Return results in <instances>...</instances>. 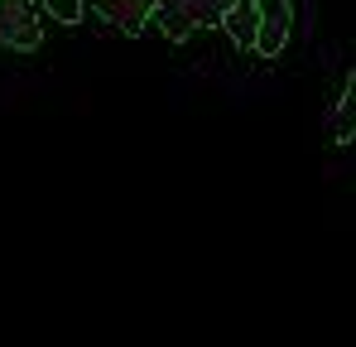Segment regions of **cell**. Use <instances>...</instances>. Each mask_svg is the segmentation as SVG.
I'll use <instances>...</instances> for the list:
<instances>
[{"mask_svg": "<svg viewBox=\"0 0 356 347\" xmlns=\"http://www.w3.org/2000/svg\"><path fill=\"white\" fill-rule=\"evenodd\" d=\"M232 5L236 0H159L154 5V24H159V34L169 44H183L188 34H197L207 24H222Z\"/></svg>", "mask_w": 356, "mask_h": 347, "instance_id": "obj_1", "label": "cell"}, {"mask_svg": "<svg viewBox=\"0 0 356 347\" xmlns=\"http://www.w3.org/2000/svg\"><path fill=\"white\" fill-rule=\"evenodd\" d=\"M289 29H294V5L289 0H260V39H255V54L280 58L284 44H289Z\"/></svg>", "mask_w": 356, "mask_h": 347, "instance_id": "obj_3", "label": "cell"}, {"mask_svg": "<svg viewBox=\"0 0 356 347\" xmlns=\"http://www.w3.org/2000/svg\"><path fill=\"white\" fill-rule=\"evenodd\" d=\"M39 5H44L49 20H58V24H67V29L82 20V0H39Z\"/></svg>", "mask_w": 356, "mask_h": 347, "instance_id": "obj_7", "label": "cell"}, {"mask_svg": "<svg viewBox=\"0 0 356 347\" xmlns=\"http://www.w3.org/2000/svg\"><path fill=\"white\" fill-rule=\"evenodd\" d=\"M0 44L15 54H34L44 44V24L34 15V0H0Z\"/></svg>", "mask_w": 356, "mask_h": 347, "instance_id": "obj_2", "label": "cell"}, {"mask_svg": "<svg viewBox=\"0 0 356 347\" xmlns=\"http://www.w3.org/2000/svg\"><path fill=\"white\" fill-rule=\"evenodd\" d=\"M154 5H159V0H92V10H97L102 20H111L125 39H140V34H145V24L154 20Z\"/></svg>", "mask_w": 356, "mask_h": 347, "instance_id": "obj_4", "label": "cell"}, {"mask_svg": "<svg viewBox=\"0 0 356 347\" xmlns=\"http://www.w3.org/2000/svg\"><path fill=\"white\" fill-rule=\"evenodd\" d=\"M332 140H337V145L356 140V72H347V87H342V107H337V121H332Z\"/></svg>", "mask_w": 356, "mask_h": 347, "instance_id": "obj_6", "label": "cell"}, {"mask_svg": "<svg viewBox=\"0 0 356 347\" xmlns=\"http://www.w3.org/2000/svg\"><path fill=\"white\" fill-rule=\"evenodd\" d=\"M222 29H227V39L236 44L241 54L255 49V39H260V0H236V5L227 10Z\"/></svg>", "mask_w": 356, "mask_h": 347, "instance_id": "obj_5", "label": "cell"}]
</instances>
